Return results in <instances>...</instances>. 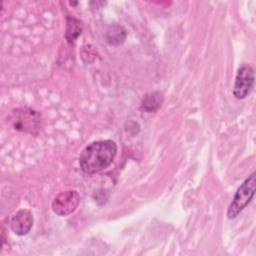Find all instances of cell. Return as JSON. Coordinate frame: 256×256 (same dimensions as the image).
Wrapping results in <instances>:
<instances>
[{
  "instance_id": "obj_1",
  "label": "cell",
  "mask_w": 256,
  "mask_h": 256,
  "mask_svg": "<svg viewBox=\"0 0 256 256\" xmlns=\"http://www.w3.org/2000/svg\"><path fill=\"white\" fill-rule=\"evenodd\" d=\"M117 145L112 140L95 141L87 145L79 156V165L87 174L98 173L106 169L114 160Z\"/></svg>"
},
{
  "instance_id": "obj_5",
  "label": "cell",
  "mask_w": 256,
  "mask_h": 256,
  "mask_svg": "<svg viewBox=\"0 0 256 256\" xmlns=\"http://www.w3.org/2000/svg\"><path fill=\"white\" fill-rule=\"evenodd\" d=\"M80 196L75 190L59 193L52 202V209L58 216H67L74 212L79 205Z\"/></svg>"
},
{
  "instance_id": "obj_6",
  "label": "cell",
  "mask_w": 256,
  "mask_h": 256,
  "mask_svg": "<svg viewBox=\"0 0 256 256\" xmlns=\"http://www.w3.org/2000/svg\"><path fill=\"white\" fill-rule=\"evenodd\" d=\"M33 226V215L27 209L17 211L11 218L10 227L12 231L19 236L26 235Z\"/></svg>"
},
{
  "instance_id": "obj_4",
  "label": "cell",
  "mask_w": 256,
  "mask_h": 256,
  "mask_svg": "<svg viewBox=\"0 0 256 256\" xmlns=\"http://www.w3.org/2000/svg\"><path fill=\"white\" fill-rule=\"evenodd\" d=\"M41 116L31 109H17L13 113L14 128L20 131L33 133L40 128Z\"/></svg>"
},
{
  "instance_id": "obj_2",
  "label": "cell",
  "mask_w": 256,
  "mask_h": 256,
  "mask_svg": "<svg viewBox=\"0 0 256 256\" xmlns=\"http://www.w3.org/2000/svg\"><path fill=\"white\" fill-rule=\"evenodd\" d=\"M255 173H252L237 189L227 211L229 219L235 218L251 202L255 193Z\"/></svg>"
},
{
  "instance_id": "obj_7",
  "label": "cell",
  "mask_w": 256,
  "mask_h": 256,
  "mask_svg": "<svg viewBox=\"0 0 256 256\" xmlns=\"http://www.w3.org/2000/svg\"><path fill=\"white\" fill-rule=\"evenodd\" d=\"M163 101V95L160 92H153L150 94H147L142 101L141 108L147 112H153L156 111Z\"/></svg>"
},
{
  "instance_id": "obj_8",
  "label": "cell",
  "mask_w": 256,
  "mask_h": 256,
  "mask_svg": "<svg viewBox=\"0 0 256 256\" xmlns=\"http://www.w3.org/2000/svg\"><path fill=\"white\" fill-rule=\"evenodd\" d=\"M82 31L81 22L74 17H67V26L65 37L69 43H72Z\"/></svg>"
},
{
  "instance_id": "obj_3",
  "label": "cell",
  "mask_w": 256,
  "mask_h": 256,
  "mask_svg": "<svg viewBox=\"0 0 256 256\" xmlns=\"http://www.w3.org/2000/svg\"><path fill=\"white\" fill-rule=\"evenodd\" d=\"M254 86V69L249 64H242L236 74L233 94L237 99L246 98Z\"/></svg>"
},
{
  "instance_id": "obj_9",
  "label": "cell",
  "mask_w": 256,
  "mask_h": 256,
  "mask_svg": "<svg viewBox=\"0 0 256 256\" xmlns=\"http://www.w3.org/2000/svg\"><path fill=\"white\" fill-rule=\"evenodd\" d=\"M126 37V31L121 26H113L107 32V41L111 45L121 44Z\"/></svg>"
}]
</instances>
